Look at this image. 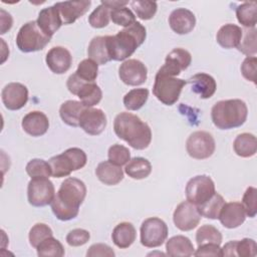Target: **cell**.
I'll return each instance as SVG.
<instances>
[{"label": "cell", "mask_w": 257, "mask_h": 257, "mask_svg": "<svg viewBox=\"0 0 257 257\" xmlns=\"http://www.w3.org/2000/svg\"><path fill=\"white\" fill-rule=\"evenodd\" d=\"M85 196L86 187L81 180L73 177L66 178L50 204L54 216L60 221L74 219L78 215Z\"/></svg>", "instance_id": "obj_1"}, {"label": "cell", "mask_w": 257, "mask_h": 257, "mask_svg": "<svg viewBox=\"0 0 257 257\" xmlns=\"http://www.w3.org/2000/svg\"><path fill=\"white\" fill-rule=\"evenodd\" d=\"M113 131L117 138L136 150H145L152 142L149 124L131 112H120L115 116Z\"/></svg>", "instance_id": "obj_2"}, {"label": "cell", "mask_w": 257, "mask_h": 257, "mask_svg": "<svg viewBox=\"0 0 257 257\" xmlns=\"http://www.w3.org/2000/svg\"><path fill=\"white\" fill-rule=\"evenodd\" d=\"M146 37V27L138 21L118 31L115 35H107V46L111 60L121 61L130 57L144 43Z\"/></svg>", "instance_id": "obj_3"}, {"label": "cell", "mask_w": 257, "mask_h": 257, "mask_svg": "<svg viewBox=\"0 0 257 257\" xmlns=\"http://www.w3.org/2000/svg\"><path fill=\"white\" fill-rule=\"evenodd\" d=\"M246 103L238 98L220 100L211 109V118L220 130H231L243 125L247 119Z\"/></svg>", "instance_id": "obj_4"}, {"label": "cell", "mask_w": 257, "mask_h": 257, "mask_svg": "<svg viewBox=\"0 0 257 257\" xmlns=\"http://www.w3.org/2000/svg\"><path fill=\"white\" fill-rule=\"evenodd\" d=\"M86 154L79 148H69L60 155L50 158L48 161L51 176L54 178L67 177L72 172L82 169L86 165Z\"/></svg>", "instance_id": "obj_5"}, {"label": "cell", "mask_w": 257, "mask_h": 257, "mask_svg": "<svg viewBox=\"0 0 257 257\" xmlns=\"http://www.w3.org/2000/svg\"><path fill=\"white\" fill-rule=\"evenodd\" d=\"M51 40L38 26L36 21H29L21 26L16 36V45L22 52L42 50Z\"/></svg>", "instance_id": "obj_6"}, {"label": "cell", "mask_w": 257, "mask_h": 257, "mask_svg": "<svg viewBox=\"0 0 257 257\" xmlns=\"http://www.w3.org/2000/svg\"><path fill=\"white\" fill-rule=\"evenodd\" d=\"M186 84L187 81L184 79L157 72L153 93L162 103L173 105L178 101L181 91Z\"/></svg>", "instance_id": "obj_7"}, {"label": "cell", "mask_w": 257, "mask_h": 257, "mask_svg": "<svg viewBox=\"0 0 257 257\" xmlns=\"http://www.w3.org/2000/svg\"><path fill=\"white\" fill-rule=\"evenodd\" d=\"M141 243L148 248L160 247L167 240L169 230L167 224L158 217L146 219L141 225Z\"/></svg>", "instance_id": "obj_8"}, {"label": "cell", "mask_w": 257, "mask_h": 257, "mask_svg": "<svg viewBox=\"0 0 257 257\" xmlns=\"http://www.w3.org/2000/svg\"><path fill=\"white\" fill-rule=\"evenodd\" d=\"M54 197V185L48 178H31L27 186V198L30 205L34 207H44L51 204Z\"/></svg>", "instance_id": "obj_9"}, {"label": "cell", "mask_w": 257, "mask_h": 257, "mask_svg": "<svg viewBox=\"0 0 257 257\" xmlns=\"http://www.w3.org/2000/svg\"><path fill=\"white\" fill-rule=\"evenodd\" d=\"M216 149L215 140L211 134L204 131L192 133L187 142L186 150L188 155L196 160H205L210 158Z\"/></svg>", "instance_id": "obj_10"}, {"label": "cell", "mask_w": 257, "mask_h": 257, "mask_svg": "<svg viewBox=\"0 0 257 257\" xmlns=\"http://www.w3.org/2000/svg\"><path fill=\"white\" fill-rule=\"evenodd\" d=\"M185 192L187 201L199 206L215 194V184L209 176L199 175L189 180Z\"/></svg>", "instance_id": "obj_11"}, {"label": "cell", "mask_w": 257, "mask_h": 257, "mask_svg": "<svg viewBox=\"0 0 257 257\" xmlns=\"http://www.w3.org/2000/svg\"><path fill=\"white\" fill-rule=\"evenodd\" d=\"M201 217L196 205L189 201H184L176 207L173 214V221L179 230L191 231L199 225Z\"/></svg>", "instance_id": "obj_12"}, {"label": "cell", "mask_w": 257, "mask_h": 257, "mask_svg": "<svg viewBox=\"0 0 257 257\" xmlns=\"http://www.w3.org/2000/svg\"><path fill=\"white\" fill-rule=\"evenodd\" d=\"M118 76L126 85H141L145 83L148 78V68L141 60L127 59L120 64Z\"/></svg>", "instance_id": "obj_13"}, {"label": "cell", "mask_w": 257, "mask_h": 257, "mask_svg": "<svg viewBox=\"0 0 257 257\" xmlns=\"http://www.w3.org/2000/svg\"><path fill=\"white\" fill-rule=\"evenodd\" d=\"M192 61L191 53L184 48H175L173 49L166 57L165 64L158 70L159 73L177 76L183 70L187 69Z\"/></svg>", "instance_id": "obj_14"}, {"label": "cell", "mask_w": 257, "mask_h": 257, "mask_svg": "<svg viewBox=\"0 0 257 257\" xmlns=\"http://www.w3.org/2000/svg\"><path fill=\"white\" fill-rule=\"evenodd\" d=\"M106 123V115L100 108L85 107L79 116V126L90 136L100 135Z\"/></svg>", "instance_id": "obj_15"}, {"label": "cell", "mask_w": 257, "mask_h": 257, "mask_svg": "<svg viewBox=\"0 0 257 257\" xmlns=\"http://www.w3.org/2000/svg\"><path fill=\"white\" fill-rule=\"evenodd\" d=\"M3 104L9 110H18L28 101V89L20 82H10L1 92Z\"/></svg>", "instance_id": "obj_16"}, {"label": "cell", "mask_w": 257, "mask_h": 257, "mask_svg": "<svg viewBox=\"0 0 257 257\" xmlns=\"http://www.w3.org/2000/svg\"><path fill=\"white\" fill-rule=\"evenodd\" d=\"M90 4L89 0H81L56 2L54 6L59 12L62 24H72L86 13Z\"/></svg>", "instance_id": "obj_17"}, {"label": "cell", "mask_w": 257, "mask_h": 257, "mask_svg": "<svg viewBox=\"0 0 257 257\" xmlns=\"http://www.w3.org/2000/svg\"><path fill=\"white\" fill-rule=\"evenodd\" d=\"M45 61L53 73L63 74L70 68L72 56L65 47L54 46L47 52Z\"/></svg>", "instance_id": "obj_18"}, {"label": "cell", "mask_w": 257, "mask_h": 257, "mask_svg": "<svg viewBox=\"0 0 257 257\" xmlns=\"http://www.w3.org/2000/svg\"><path fill=\"white\" fill-rule=\"evenodd\" d=\"M169 24L171 29L177 34H188L195 28L196 17L189 9L177 8L169 16Z\"/></svg>", "instance_id": "obj_19"}, {"label": "cell", "mask_w": 257, "mask_h": 257, "mask_svg": "<svg viewBox=\"0 0 257 257\" xmlns=\"http://www.w3.org/2000/svg\"><path fill=\"white\" fill-rule=\"evenodd\" d=\"M218 219L225 228L234 229L244 223L246 213L241 203L229 202L223 205Z\"/></svg>", "instance_id": "obj_20"}, {"label": "cell", "mask_w": 257, "mask_h": 257, "mask_svg": "<svg viewBox=\"0 0 257 257\" xmlns=\"http://www.w3.org/2000/svg\"><path fill=\"white\" fill-rule=\"evenodd\" d=\"M23 131L31 137H40L49 128V120L45 113L33 110L24 115L21 122Z\"/></svg>", "instance_id": "obj_21"}, {"label": "cell", "mask_w": 257, "mask_h": 257, "mask_svg": "<svg viewBox=\"0 0 257 257\" xmlns=\"http://www.w3.org/2000/svg\"><path fill=\"white\" fill-rule=\"evenodd\" d=\"M36 22L40 29L49 37H52L62 25L59 12L54 5L40 10Z\"/></svg>", "instance_id": "obj_22"}, {"label": "cell", "mask_w": 257, "mask_h": 257, "mask_svg": "<svg viewBox=\"0 0 257 257\" xmlns=\"http://www.w3.org/2000/svg\"><path fill=\"white\" fill-rule=\"evenodd\" d=\"M187 83H190L192 85V90L204 99L213 96L217 89V83L214 77L204 72L193 75L188 79Z\"/></svg>", "instance_id": "obj_23"}, {"label": "cell", "mask_w": 257, "mask_h": 257, "mask_svg": "<svg viewBox=\"0 0 257 257\" xmlns=\"http://www.w3.org/2000/svg\"><path fill=\"white\" fill-rule=\"evenodd\" d=\"M97 179L104 185L114 186L123 179V171L120 166L112 164L109 161L101 162L95 169Z\"/></svg>", "instance_id": "obj_24"}, {"label": "cell", "mask_w": 257, "mask_h": 257, "mask_svg": "<svg viewBox=\"0 0 257 257\" xmlns=\"http://www.w3.org/2000/svg\"><path fill=\"white\" fill-rule=\"evenodd\" d=\"M136 228L130 222H121L117 224L111 233L112 242L120 249L128 248L136 241Z\"/></svg>", "instance_id": "obj_25"}, {"label": "cell", "mask_w": 257, "mask_h": 257, "mask_svg": "<svg viewBox=\"0 0 257 257\" xmlns=\"http://www.w3.org/2000/svg\"><path fill=\"white\" fill-rule=\"evenodd\" d=\"M88 57L99 65H103L111 60L107 46V35L106 36H95L93 37L87 48Z\"/></svg>", "instance_id": "obj_26"}, {"label": "cell", "mask_w": 257, "mask_h": 257, "mask_svg": "<svg viewBox=\"0 0 257 257\" xmlns=\"http://www.w3.org/2000/svg\"><path fill=\"white\" fill-rule=\"evenodd\" d=\"M242 37V29L236 24L223 25L217 32L216 39L220 46L226 49L237 47Z\"/></svg>", "instance_id": "obj_27"}, {"label": "cell", "mask_w": 257, "mask_h": 257, "mask_svg": "<svg viewBox=\"0 0 257 257\" xmlns=\"http://www.w3.org/2000/svg\"><path fill=\"white\" fill-rule=\"evenodd\" d=\"M167 255L173 257H188L194 255L195 248L191 240L183 235L171 237L166 243Z\"/></svg>", "instance_id": "obj_28"}, {"label": "cell", "mask_w": 257, "mask_h": 257, "mask_svg": "<svg viewBox=\"0 0 257 257\" xmlns=\"http://www.w3.org/2000/svg\"><path fill=\"white\" fill-rule=\"evenodd\" d=\"M85 106L77 100H66L59 108V115L64 123L76 127L79 126V116Z\"/></svg>", "instance_id": "obj_29"}, {"label": "cell", "mask_w": 257, "mask_h": 257, "mask_svg": "<svg viewBox=\"0 0 257 257\" xmlns=\"http://www.w3.org/2000/svg\"><path fill=\"white\" fill-rule=\"evenodd\" d=\"M233 149L236 155L241 158L253 157L257 152L256 137L249 133L238 135L234 140Z\"/></svg>", "instance_id": "obj_30"}, {"label": "cell", "mask_w": 257, "mask_h": 257, "mask_svg": "<svg viewBox=\"0 0 257 257\" xmlns=\"http://www.w3.org/2000/svg\"><path fill=\"white\" fill-rule=\"evenodd\" d=\"M124 172L132 179H146L152 173V165L147 159L142 157H136L131 159L125 165Z\"/></svg>", "instance_id": "obj_31"}, {"label": "cell", "mask_w": 257, "mask_h": 257, "mask_svg": "<svg viewBox=\"0 0 257 257\" xmlns=\"http://www.w3.org/2000/svg\"><path fill=\"white\" fill-rule=\"evenodd\" d=\"M236 16L245 28H254L257 22V3L250 1L240 4L236 8Z\"/></svg>", "instance_id": "obj_32"}, {"label": "cell", "mask_w": 257, "mask_h": 257, "mask_svg": "<svg viewBox=\"0 0 257 257\" xmlns=\"http://www.w3.org/2000/svg\"><path fill=\"white\" fill-rule=\"evenodd\" d=\"M77 96L85 107H92L101 100L102 91L95 82H86L78 91Z\"/></svg>", "instance_id": "obj_33"}, {"label": "cell", "mask_w": 257, "mask_h": 257, "mask_svg": "<svg viewBox=\"0 0 257 257\" xmlns=\"http://www.w3.org/2000/svg\"><path fill=\"white\" fill-rule=\"evenodd\" d=\"M225 204L224 198L215 192V194L206 202H204L203 204L197 206L199 213L201 214V216L207 218V219H218L219 214L221 212V209L223 207V205Z\"/></svg>", "instance_id": "obj_34"}, {"label": "cell", "mask_w": 257, "mask_h": 257, "mask_svg": "<svg viewBox=\"0 0 257 257\" xmlns=\"http://www.w3.org/2000/svg\"><path fill=\"white\" fill-rule=\"evenodd\" d=\"M149 98V89L134 88L123 96V105L128 110H138L142 108Z\"/></svg>", "instance_id": "obj_35"}, {"label": "cell", "mask_w": 257, "mask_h": 257, "mask_svg": "<svg viewBox=\"0 0 257 257\" xmlns=\"http://www.w3.org/2000/svg\"><path fill=\"white\" fill-rule=\"evenodd\" d=\"M37 255L40 257H61L64 255L62 244L53 236L44 239L37 247Z\"/></svg>", "instance_id": "obj_36"}, {"label": "cell", "mask_w": 257, "mask_h": 257, "mask_svg": "<svg viewBox=\"0 0 257 257\" xmlns=\"http://www.w3.org/2000/svg\"><path fill=\"white\" fill-rule=\"evenodd\" d=\"M222 239L223 237L221 232L213 225H203L196 233V242L198 245L207 243L220 245L222 243Z\"/></svg>", "instance_id": "obj_37"}, {"label": "cell", "mask_w": 257, "mask_h": 257, "mask_svg": "<svg viewBox=\"0 0 257 257\" xmlns=\"http://www.w3.org/2000/svg\"><path fill=\"white\" fill-rule=\"evenodd\" d=\"M256 28H245L242 29V37L239 45L237 46L238 50L242 53L253 56L257 52V37H256Z\"/></svg>", "instance_id": "obj_38"}, {"label": "cell", "mask_w": 257, "mask_h": 257, "mask_svg": "<svg viewBox=\"0 0 257 257\" xmlns=\"http://www.w3.org/2000/svg\"><path fill=\"white\" fill-rule=\"evenodd\" d=\"M137 16L142 20L152 19L158 9V4L155 1L149 0H133L130 2Z\"/></svg>", "instance_id": "obj_39"}, {"label": "cell", "mask_w": 257, "mask_h": 257, "mask_svg": "<svg viewBox=\"0 0 257 257\" xmlns=\"http://www.w3.org/2000/svg\"><path fill=\"white\" fill-rule=\"evenodd\" d=\"M110 8L99 4L89 15L88 23L93 28H103L108 25L110 20Z\"/></svg>", "instance_id": "obj_40"}, {"label": "cell", "mask_w": 257, "mask_h": 257, "mask_svg": "<svg viewBox=\"0 0 257 257\" xmlns=\"http://www.w3.org/2000/svg\"><path fill=\"white\" fill-rule=\"evenodd\" d=\"M75 73L86 82H94L98 74V64L90 58L83 59L79 62Z\"/></svg>", "instance_id": "obj_41"}, {"label": "cell", "mask_w": 257, "mask_h": 257, "mask_svg": "<svg viewBox=\"0 0 257 257\" xmlns=\"http://www.w3.org/2000/svg\"><path fill=\"white\" fill-rule=\"evenodd\" d=\"M26 173L30 178L37 177H46L49 178L51 176V169L48 162L42 159H32L26 165Z\"/></svg>", "instance_id": "obj_42"}, {"label": "cell", "mask_w": 257, "mask_h": 257, "mask_svg": "<svg viewBox=\"0 0 257 257\" xmlns=\"http://www.w3.org/2000/svg\"><path fill=\"white\" fill-rule=\"evenodd\" d=\"M53 236L51 228L44 223L35 224L29 231V243L32 247L36 248L44 239Z\"/></svg>", "instance_id": "obj_43"}, {"label": "cell", "mask_w": 257, "mask_h": 257, "mask_svg": "<svg viewBox=\"0 0 257 257\" xmlns=\"http://www.w3.org/2000/svg\"><path fill=\"white\" fill-rule=\"evenodd\" d=\"M110 20L119 26L128 27L136 22V16L127 7H120L110 10Z\"/></svg>", "instance_id": "obj_44"}, {"label": "cell", "mask_w": 257, "mask_h": 257, "mask_svg": "<svg viewBox=\"0 0 257 257\" xmlns=\"http://www.w3.org/2000/svg\"><path fill=\"white\" fill-rule=\"evenodd\" d=\"M107 157L109 162L121 167L123 165H126L131 160V152L126 147L115 144L109 147Z\"/></svg>", "instance_id": "obj_45"}, {"label": "cell", "mask_w": 257, "mask_h": 257, "mask_svg": "<svg viewBox=\"0 0 257 257\" xmlns=\"http://www.w3.org/2000/svg\"><path fill=\"white\" fill-rule=\"evenodd\" d=\"M241 204L245 210L246 216L254 218L257 214V189L254 187L247 188Z\"/></svg>", "instance_id": "obj_46"}, {"label": "cell", "mask_w": 257, "mask_h": 257, "mask_svg": "<svg viewBox=\"0 0 257 257\" xmlns=\"http://www.w3.org/2000/svg\"><path fill=\"white\" fill-rule=\"evenodd\" d=\"M236 256L241 257H254L257 255V245L253 239L244 238L236 241Z\"/></svg>", "instance_id": "obj_47"}, {"label": "cell", "mask_w": 257, "mask_h": 257, "mask_svg": "<svg viewBox=\"0 0 257 257\" xmlns=\"http://www.w3.org/2000/svg\"><path fill=\"white\" fill-rule=\"evenodd\" d=\"M90 239V234L84 229H73L66 235V242L69 246L78 247L82 246L88 242Z\"/></svg>", "instance_id": "obj_48"}, {"label": "cell", "mask_w": 257, "mask_h": 257, "mask_svg": "<svg viewBox=\"0 0 257 257\" xmlns=\"http://www.w3.org/2000/svg\"><path fill=\"white\" fill-rule=\"evenodd\" d=\"M257 58L255 56H247L241 64V72L244 78L256 83Z\"/></svg>", "instance_id": "obj_49"}, {"label": "cell", "mask_w": 257, "mask_h": 257, "mask_svg": "<svg viewBox=\"0 0 257 257\" xmlns=\"http://www.w3.org/2000/svg\"><path fill=\"white\" fill-rule=\"evenodd\" d=\"M115 253L113 252V250L108 245L103 243H96L91 245L86 252L87 257H95V256L113 257Z\"/></svg>", "instance_id": "obj_50"}, {"label": "cell", "mask_w": 257, "mask_h": 257, "mask_svg": "<svg viewBox=\"0 0 257 257\" xmlns=\"http://www.w3.org/2000/svg\"><path fill=\"white\" fill-rule=\"evenodd\" d=\"M195 256H222L220 245L207 243L198 245V249L194 252Z\"/></svg>", "instance_id": "obj_51"}, {"label": "cell", "mask_w": 257, "mask_h": 257, "mask_svg": "<svg viewBox=\"0 0 257 257\" xmlns=\"http://www.w3.org/2000/svg\"><path fill=\"white\" fill-rule=\"evenodd\" d=\"M86 81L82 80L75 72L72 73L71 75H69V77L67 78L66 81V86L68 88V90L72 93L77 95L78 91L80 90V88L83 86V84H85Z\"/></svg>", "instance_id": "obj_52"}, {"label": "cell", "mask_w": 257, "mask_h": 257, "mask_svg": "<svg viewBox=\"0 0 257 257\" xmlns=\"http://www.w3.org/2000/svg\"><path fill=\"white\" fill-rule=\"evenodd\" d=\"M0 13H1V16H0V19H1V32L0 33L4 34V33H6V31L10 30V28L12 27L13 19H12V16L10 15V13L6 12L4 9H1Z\"/></svg>", "instance_id": "obj_53"}, {"label": "cell", "mask_w": 257, "mask_h": 257, "mask_svg": "<svg viewBox=\"0 0 257 257\" xmlns=\"http://www.w3.org/2000/svg\"><path fill=\"white\" fill-rule=\"evenodd\" d=\"M236 241H230L228 243H226L223 248H221L222 251V256H236V251H235V247H236Z\"/></svg>", "instance_id": "obj_54"}, {"label": "cell", "mask_w": 257, "mask_h": 257, "mask_svg": "<svg viewBox=\"0 0 257 257\" xmlns=\"http://www.w3.org/2000/svg\"><path fill=\"white\" fill-rule=\"evenodd\" d=\"M101 4L107 6L110 9H115V8H120L124 7L126 4H128V1H120V0H110V1H101Z\"/></svg>", "instance_id": "obj_55"}]
</instances>
